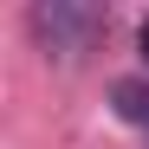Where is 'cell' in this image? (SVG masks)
<instances>
[{
  "mask_svg": "<svg viewBox=\"0 0 149 149\" xmlns=\"http://www.w3.org/2000/svg\"><path fill=\"white\" fill-rule=\"evenodd\" d=\"M97 26H104V13H97V7H65V0H52V7H33V33L52 45L58 58H78L84 45L97 39Z\"/></svg>",
  "mask_w": 149,
  "mask_h": 149,
  "instance_id": "6da1fadb",
  "label": "cell"
},
{
  "mask_svg": "<svg viewBox=\"0 0 149 149\" xmlns=\"http://www.w3.org/2000/svg\"><path fill=\"white\" fill-rule=\"evenodd\" d=\"M110 104H117L123 123H143L149 130V78H117L110 84Z\"/></svg>",
  "mask_w": 149,
  "mask_h": 149,
  "instance_id": "7a4b0ae2",
  "label": "cell"
},
{
  "mask_svg": "<svg viewBox=\"0 0 149 149\" xmlns=\"http://www.w3.org/2000/svg\"><path fill=\"white\" fill-rule=\"evenodd\" d=\"M143 52H149V19H143Z\"/></svg>",
  "mask_w": 149,
  "mask_h": 149,
  "instance_id": "3957f363",
  "label": "cell"
}]
</instances>
